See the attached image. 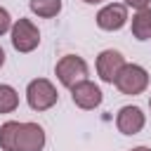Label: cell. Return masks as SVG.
Masks as SVG:
<instances>
[{"mask_svg":"<svg viewBox=\"0 0 151 151\" xmlns=\"http://www.w3.org/2000/svg\"><path fill=\"white\" fill-rule=\"evenodd\" d=\"M149 109H151V97H149Z\"/></svg>","mask_w":151,"mask_h":151,"instance_id":"19","label":"cell"},{"mask_svg":"<svg viewBox=\"0 0 151 151\" xmlns=\"http://www.w3.org/2000/svg\"><path fill=\"white\" fill-rule=\"evenodd\" d=\"M19 123L17 120H7L0 127V149L2 151H14V137H17Z\"/></svg>","mask_w":151,"mask_h":151,"instance_id":"13","label":"cell"},{"mask_svg":"<svg viewBox=\"0 0 151 151\" xmlns=\"http://www.w3.org/2000/svg\"><path fill=\"white\" fill-rule=\"evenodd\" d=\"M83 2H87V5H99V2H104V0H83Z\"/></svg>","mask_w":151,"mask_h":151,"instance_id":"18","label":"cell"},{"mask_svg":"<svg viewBox=\"0 0 151 151\" xmlns=\"http://www.w3.org/2000/svg\"><path fill=\"white\" fill-rule=\"evenodd\" d=\"M123 94H130V97H134V94H142L146 87H149V73H146V68L144 66H139V64H125L123 68H120V73L116 76V83H113Z\"/></svg>","mask_w":151,"mask_h":151,"instance_id":"3","label":"cell"},{"mask_svg":"<svg viewBox=\"0 0 151 151\" xmlns=\"http://www.w3.org/2000/svg\"><path fill=\"white\" fill-rule=\"evenodd\" d=\"M54 76L59 78V83H61L64 87L71 90L73 85L87 80V64H85V59L78 57V54H66V57H61V59L57 61Z\"/></svg>","mask_w":151,"mask_h":151,"instance_id":"2","label":"cell"},{"mask_svg":"<svg viewBox=\"0 0 151 151\" xmlns=\"http://www.w3.org/2000/svg\"><path fill=\"white\" fill-rule=\"evenodd\" d=\"M57 99H59L57 87L47 78H33L26 85V101L33 111H47L57 104Z\"/></svg>","mask_w":151,"mask_h":151,"instance_id":"1","label":"cell"},{"mask_svg":"<svg viewBox=\"0 0 151 151\" xmlns=\"http://www.w3.org/2000/svg\"><path fill=\"white\" fill-rule=\"evenodd\" d=\"M144 125H146V116H144V111L139 106L127 104L116 113V127H118V132H123L127 137L139 134L144 130Z\"/></svg>","mask_w":151,"mask_h":151,"instance_id":"7","label":"cell"},{"mask_svg":"<svg viewBox=\"0 0 151 151\" xmlns=\"http://www.w3.org/2000/svg\"><path fill=\"white\" fill-rule=\"evenodd\" d=\"M2 66H5V50L0 47V68H2Z\"/></svg>","mask_w":151,"mask_h":151,"instance_id":"16","label":"cell"},{"mask_svg":"<svg viewBox=\"0 0 151 151\" xmlns=\"http://www.w3.org/2000/svg\"><path fill=\"white\" fill-rule=\"evenodd\" d=\"M149 2H151V0H125V5H127V7H134L137 12H139V9H146Z\"/></svg>","mask_w":151,"mask_h":151,"instance_id":"15","label":"cell"},{"mask_svg":"<svg viewBox=\"0 0 151 151\" xmlns=\"http://www.w3.org/2000/svg\"><path fill=\"white\" fill-rule=\"evenodd\" d=\"M19 106V94L12 85L0 83V113H12Z\"/></svg>","mask_w":151,"mask_h":151,"instance_id":"12","label":"cell"},{"mask_svg":"<svg viewBox=\"0 0 151 151\" xmlns=\"http://www.w3.org/2000/svg\"><path fill=\"white\" fill-rule=\"evenodd\" d=\"M45 149V130L38 123H19L14 137V151H42Z\"/></svg>","mask_w":151,"mask_h":151,"instance_id":"5","label":"cell"},{"mask_svg":"<svg viewBox=\"0 0 151 151\" xmlns=\"http://www.w3.org/2000/svg\"><path fill=\"white\" fill-rule=\"evenodd\" d=\"M130 151H151L149 146H134V149H130Z\"/></svg>","mask_w":151,"mask_h":151,"instance_id":"17","label":"cell"},{"mask_svg":"<svg viewBox=\"0 0 151 151\" xmlns=\"http://www.w3.org/2000/svg\"><path fill=\"white\" fill-rule=\"evenodd\" d=\"M7 31H12V17L5 7H0V35H5Z\"/></svg>","mask_w":151,"mask_h":151,"instance_id":"14","label":"cell"},{"mask_svg":"<svg viewBox=\"0 0 151 151\" xmlns=\"http://www.w3.org/2000/svg\"><path fill=\"white\" fill-rule=\"evenodd\" d=\"M28 7L40 19H52L61 12V0H28Z\"/></svg>","mask_w":151,"mask_h":151,"instance_id":"11","label":"cell"},{"mask_svg":"<svg viewBox=\"0 0 151 151\" xmlns=\"http://www.w3.org/2000/svg\"><path fill=\"white\" fill-rule=\"evenodd\" d=\"M71 99H73V104H76L78 109L92 111V109H97V106L101 104L104 94H101L99 85H94L92 80H83V83H78V85L71 87Z\"/></svg>","mask_w":151,"mask_h":151,"instance_id":"8","label":"cell"},{"mask_svg":"<svg viewBox=\"0 0 151 151\" xmlns=\"http://www.w3.org/2000/svg\"><path fill=\"white\" fill-rule=\"evenodd\" d=\"M9 35H12V47L17 52H21V54H28V52H33L40 45V31H38V26L31 19H24V17H19L12 24Z\"/></svg>","mask_w":151,"mask_h":151,"instance_id":"4","label":"cell"},{"mask_svg":"<svg viewBox=\"0 0 151 151\" xmlns=\"http://www.w3.org/2000/svg\"><path fill=\"white\" fill-rule=\"evenodd\" d=\"M132 35L137 40H151V7L139 9L132 17Z\"/></svg>","mask_w":151,"mask_h":151,"instance_id":"10","label":"cell"},{"mask_svg":"<svg viewBox=\"0 0 151 151\" xmlns=\"http://www.w3.org/2000/svg\"><path fill=\"white\" fill-rule=\"evenodd\" d=\"M125 66V57L118 50H104L97 57V73L104 83H116V76Z\"/></svg>","mask_w":151,"mask_h":151,"instance_id":"9","label":"cell"},{"mask_svg":"<svg viewBox=\"0 0 151 151\" xmlns=\"http://www.w3.org/2000/svg\"><path fill=\"white\" fill-rule=\"evenodd\" d=\"M127 24V5L125 2H109L97 12V26L101 31H120Z\"/></svg>","mask_w":151,"mask_h":151,"instance_id":"6","label":"cell"}]
</instances>
